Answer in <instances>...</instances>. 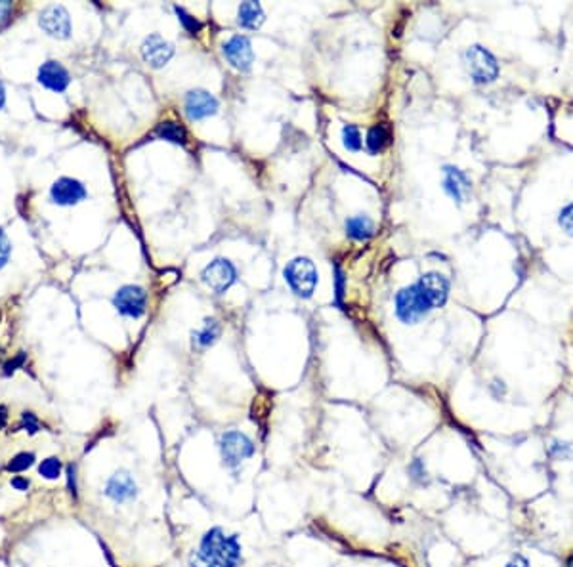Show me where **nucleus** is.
<instances>
[{
	"instance_id": "nucleus-1",
	"label": "nucleus",
	"mask_w": 573,
	"mask_h": 567,
	"mask_svg": "<svg viewBox=\"0 0 573 567\" xmlns=\"http://www.w3.org/2000/svg\"><path fill=\"white\" fill-rule=\"evenodd\" d=\"M243 546L237 535L227 533L224 527H210L205 533L195 552L197 567H241Z\"/></svg>"
},
{
	"instance_id": "nucleus-24",
	"label": "nucleus",
	"mask_w": 573,
	"mask_h": 567,
	"mask_svg": "<svg viewBox=\"0 0 573 567\" xmlns=\"http://www.w3.org/2000/svg\"><path fill=\"white\" fill-rule=\"evenodd\" d=\"M36 457L33 453H27V451H21V453L14 454L12 460L8 462V472H14V474H21V472L29 470L31 466L35 464Z\"/></svg>"
},
{
	"instance_id": "nucleus-5",
	"label": "nucleus",
	"mask_w": 573,
	"mask_h": 567,
	"mask_svg": "<svg viewBox=\"0 0 573 567\" xmlns=\"http://www.w3.org/2000/svg\"><path fill=\"white\" fill-rule=\"evenodd\" d=\"M394 304L396 316H398V319L401 323H406V325H417L418 321H423L424 317L432 311L430 304L424 300L420 291H418L417 283L401 288L400 293L396 294Z\"/></svg>"
},
{
	"instance_id": "nucleus-36",
	"label": "nucleus",
	"mask_w": 573,
	"mask_h": 567,
	"mask_svg": "<svg viewBox=\"0 0 573 567\" xmlns=\"http://www.w3.org/2000/svg\"><path fill=\"white\" fill-rule=\"evenodd\" d=\"M12 10H14L12 2H6V0H2V2H0V24L8 21V16L12 14Z\"/></svg>"
},
{
	"instance_id": "nucleus-39",
	"label": "nucleus",
	"mask_w": 573,
	"mask_h": 567,
	"mask_svg": "<svg viewBox=\"0 0 573 567\" xmlns=\"http://www.w3.org/2000/svg\"><path fill=\"white\" fill-rule=\"evenodd\" d=\"M566 567H573V556H569L566 561Z\"/></svg>"
},
{
	"instance_id": "nucleus-8",
	"label": "nucleus",
	"mask_w": 573,
	"mask_h": 567,
	"mask_svg": "<svg viewBox=\"0 0 573 567\" xmlns=\"http://www.w3.org/2000/svg\"><path fill=\"white\" fill-rule=\"evenodd\" d=\"M113 306L120 316L138 319L148 310V293L140 285H125L115 293Z\"/></svg>"
},
{
	"instance_id": "nucleus-37",
	"label": "nucleus",
	"mask_w": 573,
	"mask_h": 567,
	"mask_svg": "<svg viewBox=\"0 0 573 567\" xmlns=\"http://www.w3.org/2000/svg\"><path fill=\"white\" fill-rule=\"evenodd\" d=\"M4 103H6V88H4V84L0 83V109L4 108Z\"/></svg>"
},
{
	"instance_id": "nucleus-19",
	"label": "nucleus",
	"mask_w": 573,
	"mask_h": 567,
	"mask_svg": "<svg viewBox=\"0 0 573 567\" xmlns=\"http://www.w3.org/2000/svg\"><path fill=\"white\" fill-rule=\"evenodd\" d=\"M264 21H266V14L258 2H243L239 6L237 24L243 29H260Z\"/></svg>"
},
{
	"instance_id": "nucleus-17",
	"label": "nucleus",
	"mask_w": 573,
	"mask_h": 567,
	"mask_svg": "<svg viewBox=\"0 0 573 567\" xmlns=\"http://www.w3.org/2000/svg\"><path fill=\"white\" fill-rule=\"evenodd\" d=\"M222 333V325L218 323V319L215 317H207L205 323L197 331L191 333V346L195 352H205L209 350L210 346H215L216 340L220 338Z\"/></svg>"
},
{
	"instance_id": "nucleus-9",
	"label": "nucleus",
	"mask_w": 573,
	"mask_h": 567,
	"mask_svg": "<svg viewBox=\"0 0 573 567\" xmlns=\"http://www.w3.org/2000/svg\"><path fill=\"white\" fill-rule=\"evenodd\" d=\"M222 52L227 63L241 73L251 71L254 63V52H252V42L245 35H233L222 44Z\"/></svg>"
},
{
	"instance_id": "nucleus-6",
	"label": "nucleus",
	"mask_w": 573,
	"mask_h": 567,
	"mask_svg": "<svg viewBox=\"0 0 573 567\" xmlns=\"http://www.w3.org/2000/svg\"><path fill=\"white\" fill-rule=\"evenodd\" d=\"M201 279L216 294H224L237 281V268L227 258H215L201 271Z\"/></svg>"
},
{
	"instance_id": "nucleus-3",
	"label": "nucleus",
	"mask_w": 573,
	"mask_h": 567,
	"mask_svg": "<svg viewBox=\"0 0 573 567\" xmlns=\"http://www.w3.org/2000/svg\"><path fill=\"white\" fill-rule=\"evenodd\" d=\"M283 277L299 298H311L317 287V269L310 258H293L283 269Z\"/></svg>"
},
{
	"instance_id": "nucleus-25",
	"label": "nucleus",
	"mask_w": 573,
	"mask_h": 567,
	"mask_svg": "<svg viewBox=\"0 0 573 567\" xmlns=\"http://www.w3.org/2000/svg\"><path fill=\"white\" fill-rule=\"evenodd\" d=\"M174 12H176V16H178V21L182 24V27H184L190 35H197L199 31H201V21H199L197 18H193V16H190V14L185 12L184 8L180 6H174Z\"/></svg>"
},
{
	"instance_id": "nucleus-27",
	"label": "nucleus",
	"mask_w": 573,
	"mask_h": 567,
	"mask_svg": "<svg viewBox=\"0 0 573 567\" xmlns=\"http://www.w3.org/2000/svg\"><path fill=\"white\" fill-rule=\"evenodd\" d=\"M558 226L562 227V232H566L569 237H573V203L566 204L558 214Z\"/></svg>"
},
{
	"instance_id": "nucleus-38",
	"label": "nucleus",
	"mask_w": 573,
	"mask_h": 567,
	"mask_svg": "<svg viewBox=\"0 0 573 567\" xmlns=\"http://www.w3.org/2000/svg\"><path fill=\"white\" fill-rule=\"evenodd\" d=\"M6 420H8V417H6V409H4V407L0 405V428H2V426H4V424H6Z\"/></svg>"
},
{
	"instance_id": "nucleus-35",
	"label": "nucleus",
	"mask_w": 573,
	"mask_h": 567,
	"mask_svg": "<svg viewBox=\"0 0 573 567\" xmlns=\"http://www.w3.org/2000/svg\"><path fill=\"white\" fill-rule=\"evenodd\" d=\"M12 487L16 491H27L31 487V482L25 476H16L12 478Z\"/></svg>"
},
{
	"instance_id": "nucleus-14",
	"label": "nucleus",
	"mask_w": 573,
	"mask_h": 567,
	"mask_svg": "<svg viewBox=\"0 0 573 567\" xmlns=\"http://www.w3.org/2000/svg\"><path fill=\"white\" fill-rule=\"evenodd\" d=\"M443 192L448 193L449 199H453L457 204H465L470 199L472 182L459 167L445 165L443 167Z\"/></svg>"
},
{
	"instance_id": "nucleus-11",
	"label": "nucleus",
	"mask_w": 573,
	"mask_h": 567,
	"mask_svg": "<svg viewBox=\"0 0 573 567\" xmlns=\"http://www.w3.org/2000/svg\"><path fill=\"white\" fill-rule=\"evenodd\" d=\"M418 291L424 296V300L428 302L432 310L443 308L449 298V279L440 271H428L424 274L417 283Z\"/></svg>"
},
{
	"instance_id": "nucleus-26",
	"label": "nucleus",
	"mask_w": 573,
	"mask_h": 567,
	"mask_svg": "<svg viewBox=\"0 0 573 567\" xmlns=\"http://www.w3.org/2000/svg\"><path fill=\"white\" fill-rule=\"evenodd\" d=\"M549 453L556 460H569L573 457V445L569 442H560L554 439L549 447Z\"/></svg>"
},
{
	"instance_id": "nucleus-16",
	"label": "nucleus",
	"mask_w": 573,
	"mask_h": 567,
	"mask_svg": "<svg viewBox=\"0 0 573 567\" xmlns=\"http://www.w3.org/2000/svg\"><path fill=\"white\" fill-rule=\"evenodd\" d=\"M38 83L48 90L63 92L71 83V77H69V71L61 66L60 61L50 60L46 63H42L41 69H38Z\"/></svg>"
},
{
	"instance_id": "nucleus-29",
	"label": "nucleus",
	"mask_w": 573,
	"mask_h": 567,
	"mask_svg": "<svg viewBox=\"0 0 573 567\" xmlns=\"http://www.w3.org/2000/svg\"><path fill=\"white\" fill-rule=\"evenodd\" d=\"M344 285H346L344 271L336 266L334 268V300H336V304H341L342 298H344Z\"/></svg>"
},
{
	"instance_id": "nucleus-4",
	"label": "nucleus",
	"mask_w": 573,
	"mask_h": 567,
	"mask_svg": "<svg viewBox=\"0 0 573 567\" xmlns=\"http://www.w3.org/2000/svg\"><path fill=\"white\" fill-rule=\"evenodd\" d=\"M463 60H465L466 71L476 84H491L499 77V63L495 56L480 44H474L466 50Z\"/></svg>"
},
{
	"instance_id": "nucleus-13",
	"label": "nucleus",
	"mask_w": 573,
	"mask_h": 567,
	"mask_svg": "<svg viewBox=\"0 0 573 567\" xmlns=\"http://www.w3.org/2000/svg\"><path fill=\"white\" fill-rule=\"evenodd\" d=\"M142 58L153 69H162L174 58V44L159 33H151L142 42Z\"/></svg>"
},
{
	"instance_id": "nucleus-2",
	"label": "nucleus",
	"mask_w": 573,
	"mask_h": 567,
	"mask_svg": "<svg viewBox=\"0 0 573 567\" xmlns=\"http://www.w3.org/2000/svg\"><path fill=\"white\" fill-rule=\"evenodd\" d=\"M218 451H220L222 464L226 466V470L239 472L247 460L254 457L257 445L245 432L227 430L218 439Z\"/></svg>"
},
{
	"instance_id": "nucleus-31",
	"label": "nucleus",
	"mask_w": 573,
	"mask_h": 567,
	"mask_svg": "<svg viewBox=\"0 0 573 567\" xmlns=\"http://www.w3.org/2000/svg\"><path fill=\"white\" fill-rule=\"evenodd\" d=\"M10 251H12V246H10L6 233L0 229V269L6 266L8 258H10Z\"/></svg>"
},
{
	"instance_id": "nucleus-28",
	"label": "nucleus",
	"mask_w": 573,
	"mask_h": 567,
	"mask_svg": "<svg viewBox=\"0 0 573 567\" xmlns=\"http://www.w3.org/2000/svg\"><path fill=\"white\" fill-rule=\"evenodd\" d=\"M409 474H411L413 482H417V484H424L426 479H428V472H426V466H424V462L420 459H415L409 464Z\"/></svg>"
},
{
	"instance_id": "nucleus-18",
	"label": "nucleus",
	"mask_w": 573,
	"mask_h": 567,
	"mask_svg": "<svg viewBox=\"0 0 573 567\" xmlns=\"http://www.w3.org/2000/svg\"><path fill=\"white\" fill-rule=\"evenodd\" d=\"M375 220L367 214L350 216L346 220V235L352 241H358V243L369 241L375 235Z\"/></svg>"
},
{
	"instance_id": "nucleus-20",
	"label": "nucleus",
	"mask_w": 573,
	"mask_h": 567,
	"mask_svg": "<svg viewBox=\"0 0 573 567\" xmlns=\"http://www.w3.org/2000/svg\"><path fill=\"white\" fill-rule=\"evenodd\" d=\"M155 136L178 145L187 144V132H185L184 126L174 123V120H162V123H159L155 128Z\"/></svg>"
},
{
	"instance_id": "nucleus-12",
	"label": "nucleus",
	"mask_w": 573,
	"mask_h": 567,
	"mask_svg": "<svg viewBox=\"0 0 573 567\" xmlns=\"http://www.w3.org/2000/svg\"><path fill=\"white\" fill-rule=\"evenodd\" d=\"M218 108H220L218 100H216L210 92H207V90L195 88L190 90V92L185 94L184 109L190 120L209 119V117L218 113Z\"/></svg>"
},
{
	"instance_id": "nucleus-7",
	"label": "nucleus",
	"mask_w": 573,
	"mask_h": 567,
	"mask_svg": "<svg viewBox=\"0 0 573 567\" xmlns=\"http://www.w3.org/2000/svg\"><path fill=\"white\" fill-rule=\"evenodd\" d=\"M103 495L108 496L109 501L115 504H126V502L136 501L140 495V487H138L136 479L130 472L120 468L105 479L103 484Z\"/></svg>"
},
{
	"instance_id": "nucleus-22",
	"label": "nucleus",
	"mask_w": 573,
	"mask_h": 567,
	"mask_svg": "<svg viewBox=\"0 0 573 567\" xmlns=\"http://www.w3.org/2000/svg\"><path fill=\"white\" fill-rule=\"evenodd\" d=\"M342 144L348 151H359L363 147V136L359 126L344 125L342 126Z\"/></svg>"
},
{
	"instance_id": "nucleus-33",
	"label": "nucleus",
	"mask_w": 573,
	"mask_h": 567,
	"mask_svg": "<svg viewBox=\"0 0 573 567\" xmlns=\"http://www.w3.org/2000/svg\"><path fill=\"white\" fill-rule=\"evenodd\" d=\"M505 567H532V563H530L527 558H524L522 554H516L507 561V566Z\"/></svg>"
},
{
	"instance_id": "nucleus-21",
	"label": "nucleus",
	"mask_w": 573,
	"mask_h": 567,
	"mask_svg": "<svg viewBox=\"0 0 573 567\" xmlns=\"http://www.w3.org/2000/svg\"><path fill=\"white\" fill-rule=\"evenodd\" d=\"M390 142V132L388 128L384 125H375L371 126L369 132H367V137H365V147L369 151L371 155H378L384 151V147L388 145Z\"/></svg>"
},
{
	"instance_id": "nucleus-23",
	"label": "nucleus",
	"mask_w": 573,
	"mask_h": 567,
	"mask_svg": "<svg viewBox=\"0 0 573 567\" xmlns=\"http://www.w3.org/2000/svg\"><path fill=\"white\" fill-rule=\"evenodd\" d=\"M61 472H63V464H61V460L58 457H48L38 464V474L44 479H50V482L61 478Z\"/></svg>"
},
{
	"instance_id": "nucleus-15",
	"label": "nucleus",
	"mask_w": 573,
	"mask_h": 567,
	"mask_svg": "<svg viewBox=\"0 0 573 567\" xmlns=\"http://www.w3.org/2000/svg\"><path fill=\"white\" fill-rule=\"evenodd\" d=\"M86 187L83 182H78L75 178L63 176L58 178L50 187V199L52 203L60 204V207H73V204L81 203L83 199H86Z\"/></svg>"
},
{
	"instance_id": "nucleus-34",
	"label": "nucleus",
	"mask_w": 573,
	"mask_h": 567,
	"mask_svg": "<svg viewBox=\"0 0 573 567\" xmlns=\"http://www.w3.org/2000/svg\"><path fill=\"white\" fill-rule=\"evenodd\" d=\"M24 363H25V353L21 352V353H19V355H18V358L12 359V361H8L6 367H4V369H6V370H4V373H6V375H10V373H14V370L18 369V367H21V365H24Z\"/></svg>"
},
{
	"instance_id": "nucleus-10",
	"label": "nucleus",
	"mask_w": 573,
	"mask_h": 567,
	"mask_svg": "<svg viewBox=\"0 0 573 567\" xmlns=\"http://www.w3.org/2000/svg\"><path fill=\"white\" fill-rule=\"evenodd\" d=\"M38 25L46 35L66 41L71 36V18L66 6L61 4H50L38 16Z\"/></svg>"
},
{
	"instance_id": "nucleus-32",
	"label": "nucleus",
	"mask_w": 573,
	"mask_h": 567,
	"mask_svg": "<svg viewBox=\"0 0 573 567\" xmlns=\"http://www.w3.org/2000/svg\"><path fill=\"white\" fill-rule=\"evenodd\" d=\"M67 487L71 491L73 496H77V466H67Z\"/></svg>"
},
{
	"instance_id": "nucleus-30",
	"label": "nucleus",
	"mask_w": 573,
	"mask_h": 567,
	"mask_svg": "<svg viewBox=\"0 0 573 567\" xmlns=\"http://www.w3.org/2000/svg\"><path fill=\"white\" fill-rule=\"evenodd\" d=\"M21 428H24L25 432H29V434H36V432L41 430V422H38V418H36L33 412L25 411L24 415H21Z\"/></svg>"
}]
</instances>
